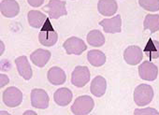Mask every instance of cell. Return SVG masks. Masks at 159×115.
Masks as SVG:
<instances>
[{
    "label": "cell",
    "instance_id": "14",
    "mask_svg": "<svg viewBox=\"0 0 159 115\" xmlns=\"http://www.w3.org/2000/svg\"><path fill=\"white\" fill-rule=\"evenodd\" d=\"M98 12L106 17L112 16L118 10V5L115 0H99L98 3Z\"/></svg>",
    "mask_w": 159,
    "mask_h": 115
},
{
    "label": "cell",
    "instance_id": "7",
    "mask_svg": "<svg viewBox=\"0 0 159 115\" xmlns=\"http://www.w3.org/2000/svg\"><path fill=\"white\" fill-rule=\"evenodd\" d=\"M49 95L43 89H33L31 92V105L36 108L45 109L49 107Z\"/></svg>",
    "mask_w": 159,
    "mask_h": 115
},
{
    "label": "cell",
    "instance_id": "28",
    "mask_svg": "<svg viewBox=\"0 0 159 115\" xmlns=\"http://www.w3.org/2000/svg\"><path fill=\"white\" fill-rule=\"evenodd\" d=\"M0 45H1V52H0V54L2 55V53H4V50H5V45L2 41H0Z\"/></svg>",
    "mask_w": 159,
    "mask_h": 115
},
{
    "label": "cell",
    "instance_id": "1",
    "mask_svg": "<svg viewBox=\"0 0 159 115\" xmlns=\"http://www.w3.org/2000/svg\"><path fill=\"white\" fill-rule=\"evenodd\" d=\"M95 107L94 99L89 95H81L76 98L71 106V111L75 115L89 114Z\"/></svg>",
    "mask_w": 159,
    "mask_h": 115
},
{
    "label": "cell",
    "instance_id": "17",
    "mask_svg": "<svg viewBox=\"0 0 159 115\" xmlns=\"http://www.w3.org/2000/svg\"><path fill=\"white\" fill-rule=\"evenodd\" d=\"M72 97H73V94L68 88H60L56 90L55 93L53 94L54 102L61 107L67 106L71 102Z\"/></svg>",
    "mask_w": 159,
    "mask_h": 115
},
{
    "label": "cell",
    "instance_id": "18",
    "mask_svg": "<svg viewBox=\"0 0 159 115\" xmlns=\"http://www.w3.org/2000/svg\"><path fill=\"white\" fill-rule=\"evenodd\" d=\"M39 40L41 45L46 47H52L57 42L58 35L52 28H51L50 30L42 29L39 34Z\"/></svg>",
    "mask_w": 159,
    "mask_h": 115
},
{
    "label": "cell",
    "instance_id": "15",
    "mask_svg": "<svg viewBox=\"0 0 159 115\" xmlns=\"http://www.w3.org/2000/svg\"><path fill=\"white\" fill-rule=\"evenodd\" d=\"M48 80L53 85H62L66 80L65 71L59 67H52L48 70L47 74Z\"/></svg>",
    "mask_w": 159,
    "mask_h": 115
},
{
    "label": "cell",
    "instance_id": "4",
    "mask_svg": "<svg viewBox=\"0 0 159 115\" xmlns=\"http://www.w3.org/2000/svg\"><path fill=\"white\" fill-rule=\"evenodd\" d=\"M63 47L67 54H75V55H81L84 51H86L87 46L82 39H79L77 37H71L67 39Z\"/></svg>",
    "mask_w": 159,
    "mask_h": 115
},
{
    "label": "cell",
    "instance_id": "11",
    "mask_svg": "<svg viewBox=\"0 0 159 115\" xmlns=\"http://www.w3.org/2000/svg\"><path fill=\"white\" fill-rule=\"evenodd\" d=\"M0 12L7 18H14L20 12V6L15 0H2L0 3Z\"/></svg>",
    "mask_w": 159,
    "mask_h": 115
},
{
    "label": "cell",
    "instance_id": "21",
    "mask_svg": "<svg viewBox=\"0 0 159 115\" xmlns=\"http://www.w3.org/2000/svg\"><path fill=\"white\" fill-rule=\"evenodd\" d=\"M143 30H150L151 33H155L159 30V15L147 14L143 22Z\"/></svg>",
    "mask_w": 159,
    "mask_h": 115
},
{
    "label": "cell",
    "instance_id": "2",
    "mask_svg": "<svg viewBox=\"0 0 159 115\" xmlns=\"http://www.w3.org/2000/svg\"><path fill=\"white\" fill-rule=\"evenodd\" d=\"M153 98V89L149 84L141 83L134 91V101L139 107H144L152 102Z\"/></svg>",
    "mask_w": 159,
    "mask_h": 115
},
{
    "label": "cell",
    "instance_id": "30",
    "mask_svg": "<svg viewBox=\"0 0 159 115\" xmlns=\"http://www.w3.org/2000/svg\"><path fill=\"white\" fill-rule=\"evenodd\" d=\"M0 113H1V114H9V112H6V111H1Z\"/></svg>",
    "mask_w": 159,
    "mask_h": 115
},
{
    "label": "cell",
    "instance_id": "8",
    "mask_svg": "<svg viewBox=\"0 0 159 115\" xmlns=\"http://www.w3.org/2000/svg\"><path fill=\"white\" fill-rule=\"evenodd\" d=\"M139 74L140 79L148 81H152L157 78L158 68L150 61H144L139 67Z\"/></svg>",
    "mask_w": 159,
    "mask_h": 115
},
{
    "label": "cell",
    "instance_id": "13",
    "mask_svg": "<svg viewBox=\"0 0 159 115\" xmlns=\"http://www.w3.org/2000/svg\"><path fill=\"white\" fill-rule=\"evenodd\" d=\"M52 53L50 51L44 49H38L30 54V59L35 66L39 67H43L49 62Z\"/></svg>",
    "mask_w": 159,
    "mask_h": 115
},
{
    "label": "cell",
    "instance_id": "12",
    "mask_svg": "<svg viewBox=\"0 0 159 115\" xmlns=\"http://www.w3.org/2000/svg\"><path fill=\"white\" fill-rule=\"evenodd\" d=\"M15 65H16V67H17V70H18L20 76H22L25 80H29L32 78V76H33L32 67H31L26 56L22 55V56H19L18 58H16Z\"/></svg>",
    "mask_w": 159,
    "mask_h": 115
},
{
    "label": "cell",
    "instance_id": "29",
    "mask_svg": "<svg viewBox=\"0 0 159 115\" xmlns=\"http://www.w3.org/2000/svg\"><path fill=\"white\" fill-rule=\"evenodd\" d=\"M24 114H25V115H26V114H37V112L32 111V110H27V111H25Z\"/></svg>",
    "mask_w": 159,
    "mask_h": 115
},
{
    "label": "cell",
    "instance_id": "26",
    "mask_svg": "<svg viewBox=\"0 0 159 115\" xmlns=\"http://www.w3.org/2000/svg\"><path fill=\"white\" fill-rule=\"evenodd\" d=\"M10 82V79L6 74H0V87H4Z\"/></svg>",
    "mask_w": 159,
    "mask_h": 115
},
{
    "label": "cell",
    "instance_id": "3",
    "mask_svg": "<svg viewBox=\"0 0 159 115\" xmlns=\"http://www.w3.org/2000/svg\"><path fill=\"white\" fill-rule=\"evenodd\" d=\"M90 70L87 67L78 66L74 68L71 74V82L74 86L82 88L90 80Z\"/></svg>",
    "mask_w": 159,
    "mask_h": 115
},
{
    "label": "cell",
    "instance_id": "25",
    "mask_svg": "<svg viewBox=\"0 0 159 115\" xmlns=\"http://www.w3.org/2000/svg\"><path fill=\"white\" fill-rule=\"evenodd\" d=\"M134 114L135 115H139V114H148V115H152V114H156L158 115L159 114V111L154 109V108H139V109H135L134 111Z\"/></svg>",
    "mask_w": 159,
    "mask_h": 115
},
{
    "label": "cell",
    "instance_id": "10",
    "mask_svg": "<svg viewBox=\"0 0 159 115\" xmlns=\"http://www.w3.org/2000/svg\"><path fill=\"white\" fill-rule=\"evenodd\" d=\"M99 25L103 27L105 33L114 34L122 31V18L121 15H116L112 18L104 19L99 22Z\"/></svg>",
    "mask_w": 159,
    "mask_h": 115
},
{
    "label": "cell",
    "instance_id": "22",
    "mask_svg": "<svg viewBox=\"0 0 159 115\" xmlns=\"http://www.w3.org/2000/svg\"><path fill=\"white\" fill-rule=\"evenodd\" d=\"M105 37L99 30H92L87 35V42L93 47H101L105 44Z\"/></svg>",
    "mask_w": 159,
    "mask_h": 115
},
{
    "label": "cell",
    "instance_id": "5",
    "mask_svg": "<svg viewBox=\"0 0 159 115\" xmlns=\"http://www.w3.org/2000/svg\"><path fill=\"white\" fill-rule=\"evenodd\" d=\"M23 101V93L16 87H9L3 92V102L7 107L15 108L21 105Z\"/></svg>",
    "mask_w": 159,
    "mask_h": 115
},
{
    "label": "cell",
    "instance_id": "23",
    "mask_svg": "<svg viewBox=\"0 0 159 115\" xmlns=\"http://www.w3.org/2000/svg\"><path fill=\"white\" fill-rule=\"evenodd\" d=\"M144 53L148 54L150 59H157L159 57V41L149 39L146 47L144 49Z\"/></svg>",
    "mask_w": 159,
    "mask_h": 115
},
{
    "label": "cell",
    "instance_id": "24",
    "mask_svg": "<svg viewBox=\"0 0 159 115\" xmlns=\"http://www.w3.org/2000/svg\"><path fill=\"white\" fill-rule=\"evenodd\" d=\"M139 6L147 12H158L159 0H139Z\"/></svg>",
    "mask_w": 159,
    "mask_h": 115
},
{
    "label": "cell",
    "instance_id": "20",
    "mask_svg": "<svg viewBox=\"0 0 159 115\" xmlns=\"http://www.w3.org/2000/svg\"><path fill=\"white\" fill-rule=\"evenodd\" d=\"M87 59H88V62L92 66L99 67H102L106 63L107 57L103 52L98 51V50H92L88 52Z\"/></svg>",
    "mask_w": 159,
    "mask_h": 115
},
{
    "label": "cell",
    "instance_id": "16",
    "mask_svg": "<svg viewBox=\"0 0 159 115\" xmlns=\"http://www.w3.org/2000/svg\"><path fill=\"white\" fill-rule=\"evenodd\" d=\"M90 91L97 97L103 96L107 91V80H106V79L102 76L95 77L92 80L91 85H90Z\"/></svg>",
    "mask_w": 159,
    "mask_h": 115
},
{
    "label": "cell",
    "instance_id": "27",
    "mask_svg": "<svg viewBox=\"0 0 159 115\" xmlns=\"http://www.w3.org/2000/svg\"><path fill=\"white\" fill-rule=\"evenodd\" d=\"M27 2L30 6H32L34 8H38L43 4L44 0H27Z\"/></svg>",
    "mask_w": 159,
    "mask_h": 115
},
{
    "label": "cell",
    "instance_id": "9",
    "mask_svg": "<svg viewBox=\"0 0 159 115\" xmlns=\"http://www.w3.org/2000/svg\"><path fill=\"white\" fill-rule=\"evenodd\" d=\"M124 58H125V61L128 65L136 66V65L139 64L143 58L142 50L139 46H136V45L129 46L125 50Z\"/></svg>",
    "mask_w": 159,
    "mask_h": 115
},
{
    "label": "cell",
    "instance_id": "6",
    "mask_svg": "<svg viewBox=\"0 0 159 115\" xmlns=\"http://www.w3.org/2000/svg\"><path fill=\"white\" fill-rule=\"evenodd\" d=\"M44 10H47L50 18L52 20H57L67 14L66 1L62 0H50V2L44 7Z\"/></svg>",
    "mask_w": 159,
    "mask_h": 115
},
{
    "label": "cell",
    "instance_id": "19",
    "mask_svg": "<svg viewBox=\"0 0 159 115\" xmlns=\"http://www.w3.org/2000/svg\"><path fill=\"white\" fill-rule=\"evenodd\" d=\"M28 23L33 28H41L47 21V16L39 11H30L27 14Z\"/></svg>",
    "mask_w": 159,
    "mask_h": 115
}]
</instances>
